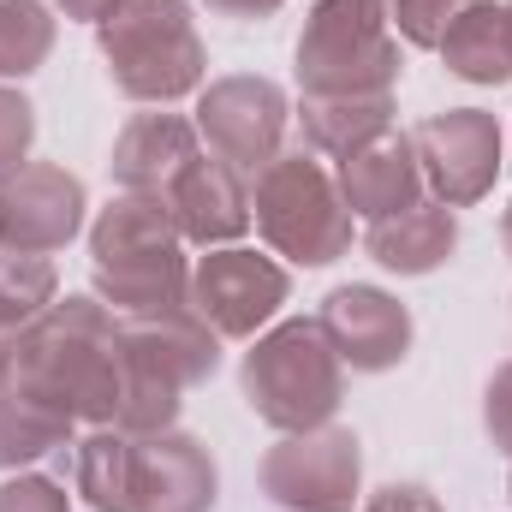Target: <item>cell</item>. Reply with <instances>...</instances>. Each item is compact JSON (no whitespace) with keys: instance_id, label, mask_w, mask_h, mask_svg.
I'll list each match as a JSON object with an SVG mask.
<instances>
[{"instance_id":"obj_4","label":"cell","mask_w":512,"mask_h":512,"mask_svg":"<svg viewBox=\"0 0 512 512\" xmlns=\"http://www.w3.org/2000/svg\"><path fill=\"white\" fill-rule=\"evenodd\" d=\"M251 221L268 239V251L304 268H328L352 251V209L334 185V173L310 155H274L256 173Z\"/></svg>"},{"instance_id":"obj_13","label":"cell","mask_w":512,"mask_h":512,"mask_svg":"<svg viewBox=\"0 0 512 512\" xmlns=\"http://www.w3.org/2000/svg\"><path fill=\"white\" fill-rule=\"evenodd\" d=\"M161 197H167V215L185 245L221 251V245H239L251 227V191H245L239 167L221 155H197Z\"/></svg>"},{"instance_id":"obj_8","label":"cell","mask_w":512,"mask_h":512,"mask_svg":"<svg viewBox=\"0 0 512 512\" xmlns=\"http://www.w3.org/2000/svg\"><path fill=\"white\" fill-rule=\"evenodd\" d=\"M411 149H417V173L429 179V191L447 209H465V203H483L495 191L507 143H501L495 114H483V108H447V114H429L423 126L411 131Z\"/></svg>"},{"instance_id":"obj_3","label":"cell","mask_w":512,"mask_h":512,"mask_svg":"<svg viewBox=\"0 0 512 512\" xmlns=\"http://www.w3.org/2000/svg\"><path fill=\"white\" fill-rule=\"evenodd\" d=\"M114 90L131 102H179L203 90L209 54L185 0H120L96 24Z\"/></svg>"},{"instance_id":"obj_20","label":"cell","mask_w":512,"mask_h":512,"mask_svg":"<svg viewBox=\"0 0 512 512\" xmlns=\"http://www.w3.org/2000/svg\"><path fill=\"white\" fill-rule=\"evenodd\" d=\"M66 441H72V417L54 399H42L18 376L0 382V471H24L42 453H60Z\"/></svg>"},{"instance_id":"obj_28","label":"cell","mask_w":512,"mask_h":512,"mask_svg":"<svg viewBox=\"0 0 512 512\" xmlns=\"http://www.w3.org/2000/svg\"><path fill=\"white\" fill-rule=\"evenodd\" d=\"M30 137H36V108H30L18 90L0 84V179H6L12 167H24Z\"/></svg>"},{"instance_id":"obj_22","label":"cell","mask_w":512,"mask_h":512,"mask_svg":"<svg viewBox=\"0 0 512 512\" xmlns=\"http://www.w3.org/2000/svg\"><path fill=\"white\" fill-rule=\"evenodd\" d=\"M298 126L316 155H352L370 137L393 131V90H382V96H304Z\"/></svg>"},{"instance_id":"obj_6","label":"cell","mask_w":512,"mask_h":512,"mask_svg":"<svg viewBox=\"0 0 512 512\" xmlns=\"http://www.w3.org/2000/svg\"><path fill=\"white\" fill-rule=\"evenodd\" d=\"M358 483H364V447L340 423L280 435L262 453V495L286 512H352Z\"/></svg>"},{"instance_id":"obj_11","label":"cell","mask_w":512,"mask_h":512,"mask_svg":"<svg viewBox=\"0 0 512 512\" xmlns=\"http://www.w3.org/2000/svg\"><path fill=\"white\" fill-rule=\"evenodd\" d=\"M328 346L340 352V364L364 370V376H382L393 364H405L411 352V310L382 292V286H334L316 310Z\"/></svg>"},{"instance_id":"obj_34","label":"cell","mask_w":512,"mask_h":512,"mask_svg":"<svg viewBox=\"0 0 512 512\" xmlns=\"http://www.w3.org/2000/svg\"><path fill=\"white\" fill-rule=\"evenodd\" d=\"M12 376V334H0V382Z\"/></svg>"},{"instance_id":"obj_26","label":"cell","mask_w":512,"mask_h":512,"mask_svg":"<svg viewBox=\"0 0 512 512\" xmlns=\"http://www.w3.org/2000/svg\"><path fill=\"white\" fill-rule=\"evenodd\" d=\"M173 417H179V387H173V382H155V376H143V370H120L114 429H126L131 441H143V435L173 429Z\"/></svg>"},{"instance_id":"obj_19","label":"cell","mask_w":512,"mask_h":512,"mask_svg":"<svg viewBox=\"0 0 512 512\" xmlns=\"http://www.w3.org/2000/svg\"><path fill=\"white\" fill-rule=\"evenodd\" d=\"M96 298L120 316H155V310L191 304V262H185V251H161L96 268Z\"/></svg>"},{"instance_id":"obj_27","label":"cell","mask_w":512,"mask_h":512,"mask_svg":"<svg viewBox=\"0 0 512 512\" xmlns=\"http://www.w3.org/2000/svg\"><path fill=\"white\" fill-rule=\"evenodd\" d=\"M477 0H387V24L411 42V48H441V36L459 24V12H471Z\"/></svg>"},{"instance_id":"obj_2","label":"cell","mask_w":512,"mask_h":512,"mask_svg":"<svg viewBox=\"0 0 512 512\" xmlns=\"http://www.w3.org/2000/svg\"><path fill=\"white\" fill-rule=\"evenodd\" d=\"M245 405L268 429L298 435V429H322L334 423L340 399H346V364L328 346L316 316H292L268 334H256V346L239 364Z\"/></svg>"},{"instance_id":"obj_32","label":"cell","mask_w":512,"mask_h":512,"mask_svg":"<svg viewBox=\"0 0 512 512\" xmlns=\"http://www.w3.org/2000/svg\"><path fill=\"white\" fill-rule=\"evenodd\" d=\"M209 12H221V18H239V24H251V18H274L280 12V0H203Z\"/></svg>"},{"instance_id":"obj_21","label":"cell","mask_w":512,"mask_h":512,"mask_svg":"<svg viewBox=\"0 0 512 512\" xmlns=\"http://www.w3.org/2000/svg\"><path fill=\"white\" fill-rule=\"evenodd\" d=\"M72 489L96 512H137V441L102 423L72 447Z\"/></svg>"},{"instance_id":"obj_16","label":"cell","mask_w":512,"mask_h":512,"mask_svg":"<svg viewBox=\"0 0 512 512\" xmlns=\"http://www.w3.org/2000/svg\"><path fill=\"white\" fill-rule=\"evenodd\" d=\"M197 161V126L179 114H137L114 137V185L120 191H149L161 197L185 167Z\"/></svg>"},{"instance_id":"obj_10","label":"cell","mask_w":512,"mask_h":512,"mask_svg":"<svg viewBox=\"0 0 512 512\" xmlns=\"http://www.w3.org/2000/svg\"><path fill=\"white\" fill-rule=\"evenodd\" d=\"M286 120L292 108L268 78H215L197 90V137H209V149L239 173H256L280 155Z\"/></svg>"},{"instance_id":"obj_15","label":"cell","mask_w":512,"mask_h":512,"mask_svg":"<svg viewBox=\"0 0 512 512\" xmlns=\"http://www.w3.org/2000/svg\"><path fill=\"white\" fill-rule=\"evenodd\" d=\"M334 185H340L346 209L364 215V221H382V215H393V209H411V203L423 197V173H417V149H411V137L382 131V137H370L364 149L340 155Z\"/></svg>"},{"instance_id":"obj_12","label":"cell","mask_w":512,"mask_h":512,"mask_svg":"<svg viewBox=\"0 0 512 512\" xmlns=\"http://www.w3.org/2000/svg\"><path fill=\"white\" fill-rule=\"evenodd\" d=\"M120 358L126 370H143L155 382H173L179 393L215 376L221 364V334L191 310V304H173V310H155V316H126L120 322Z\"/></svg>"},{"instance_id":"obj_35","label":"cell","mask_w":512,"mask_h":512,"mask_svg":"<svg viewBox=\"0 0 512 512\" xmlns=\"http://www.w3.org/2000/svg\"><path fill=\"white\" fill-rule=\"evenodd\" d=\"M501 245H507V256H512V203H507V215H501Z\"/></svg>"},{"instance_id":"obj_30","label":"cell","mask_w":512,"mask_h":512,"mask_svg":"<svg viewBox=\"0 0 512 512\" xmlns=\"http://www.w3.org/2000/svg\"><path fill=\"white\" fill-rule=\"evenodd\" d=\"M483 423H489V441L512 459V364H501L489 393H483Z\"/></svg>"},{"instance_id":"obj_24","label":"cell","mask_w":512,"mask_h":512,"mask_svg":"<svg viewBox=\"0 0 512 512\" xmlns=\"http://www.w3.org/2000/svg\"><path fill=\"white\" fill-rule=\"evenodd\" d=\"M54 262L24 251H0V334H24L48 304H54Z\"/></svg>"},{"instance_id":"obj_1","label":"cell","mask_w":512,"mask_h":512,"mask_svg":"<svg viewBox=\"0 0 512 512\" xmlns=\"http://www.w3.org/2000/svg\"><path fill=\"white\" fill-rule=\"evenodd\" d=\"M120 322L96 292L54 298L24 334H12V376L54 399L72 423H114L120 405Z\"/></svg>"},{"instance_id":"obj_17","label":"cell","mask_w":512,"mask_h":512,"mask_svg":"<svg viewBox=\"0 0 512 512\" xmlns=\"http://www.w3.org/2000/svg\"><path fill=\"white\" fill-rule=\"evenodd\" d=\"M459 245V221L441 197H417L411 209H393L382 221H370L364 251L382 262L387 274H435Z\"/></svg>"},{"instance_id":"obj_31","label":"cell","mask_w":512,"mask_h":512,"mask_svg":"<svg viewBox=\"0 0 512 512\" xmlns=\"http://www.w3.org/2000/svg\"><path fill=\"white\" fill-rule=\"evenodd\" d=\"M364 512H447L423 483H387V489H376L370 501H364Z\"/></svg>"},{"instance_id":"obj_23","label":"cell","mask_w":512,"mask_h":512,"mask_svg":"<svg viewBox=\"0 0 512 512\" xmlns=\"http://www.w3.org/2000/svg\"><path fill=\"white\" fill-rule=\"evenodd\" d=\"M441 60L465 84H507L512 78V36H507V6L477 0L459 12V24L441 36Z\"/></svg>"},{"instance_id":"obj_7","label":"cell","mask_w":512,"mask_h":512,"mask_svg":"<svg viewBox=\"0 0 512 512\" xmlns=\"http://www.w3.org/2000/svg\"><path fill=\"white\" fill-rule=\"evenodd\" d=\"M286 292H292L286 268L274 256L245 251V245H221V251L191 262V310L221 340H256V328L274 322Z\"/></svg>"},{"instance_id":"obj_36","label":"cell","mask_w":512,"mask_h":512,"mask_svg":"<svg viewBox=\"0 0 512 512\" xmlns=\"http://www.w3.org/2000/svg\"><path fill=\"white\" fill-rule=\"evenodd\" d=\"M507 36H512V0H507Z\"/></svg>"},{"instance_id":"obj_37","label":"cell","mask_w":512,"mask_h":512,"mask_svg":"<svg viewBox=\"0 0 512 512\" xmlns=\"http://www.w3.org/2000/svg\"><path fill=\"white\" fill-rule=\"evenodd\" d=\"M0 251H6V245H0Z\"/></svg>"},{"instance_id":"obj_25","label":"cell","mask_w":512,"mask_h":512,"mask_svg":"<svg viewBox=\"0 0 512 512\" xmlns=\"http://www.w3.org/2000/svg\"><path fill=\"white\" fill-rule=\"evenodd\" d=\"M54 48V18L42 0H0V78H30Z\"/></svg>"},{"instance_id":"obj_18","label":"cell","mask_w":512,"mask_h":512,"mask_svg":"<svg viewBox=\"0 0 512 512\" xmlns=\"http://www.w3.org/2000/svg\"><path fill=\"white\" fill-rule=\"evenodd\" d=\"M179 227L167 215V197H149V191H120L96 221H90V268H114L131 256H161L179 251Z\"/></svg>"},{"instance_id":"obj_9","label":"cell","mask_w":512,"mask_h":512,"mask_svg":"<svg viewBox=\"0 0 512 512\" xmlns=\"http://www.w3.org/2000/svg\"><path fill=\"white\" fill-rule=\"evenodd\" d=\"M84 185L60 161H24L0 179V245L24 256L66 251L84 233Z\"/></svg>"},{"instance_id":"obj_14","label":"cell","mask_w":512,"mask_h":512,"mask_svg":"<svg viewBox=\"0 0 512 512\" xmlns=\"http://www.w3.org/2000/svg\"><path fill=\"white\" fill-rule=\"evenodd\" d=\"M215 489L221 477L197 435L161 429L137 441V512H209Z\"/></svg>"},{"instance_id":"obj_33","label":"cell","mask_w":512,"mask_h":512,"mask_svg":"<svg viewBox=\"0 0 512 512\" xmlns=\"http://www.w3.org/2000/svg\"><path fill=\"white\" fill-rule=\"evenodd\" d=\"M114 6H120V0H60V12H66V18H84V24H102Z\"/></svg>"},{"instance_id":"obj_29","label":"cell","mask_w":512,"mask_h":512,"mask_svg":"<svg viewBox=\"0 0 512 512\" xmlns=\"http://www.w3.org/2000/svg\"><path fill=\"white\" fill-rule=\"evenodd\" d=\"M0 512H72V495L54 477H6L0 483Z\"/></svg>"},{"instance_id":"obj_5","label":"cell","mask_w":512,"mask_h":512,"mask_svg":"<svg viewBox=\"0 0 512 512\" xmlns=\"http://www.w3.org/2000/svg\"><path fill=\"white\" fill-rule=\"evenodd\" d=\"M399 84V42L387 36V0H316L298 36L304 96H382Z\"/></svg>"}]
</instances>
